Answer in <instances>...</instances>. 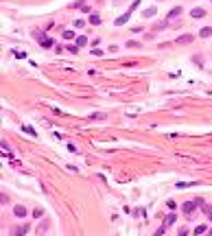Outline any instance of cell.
Listing matches in <instances>:
<instances>
[{
    "label": "cell",
    "mask_w": 212,
    "mask_h": 236,
    "mask_svg": "<svg viewBox=\"0 0 212 236\" xmlns=\"http://www.w3.org/2000/svg\"><path fill=\"white\" fill-rule=\"evenodd\" d=\"M190 15H193V18H203V15H206V11H203L201 7H195V9L190 11Z\"/></svg>",
    "instance_id": "8"
},
{
    "label": "cell",
    "mask_w": 212,
    "mask_h": 236,
    "mask_svg": "<svg viewBox=\"0 0 212 236\" xmlns=\"http://www.w3.org/2000/svg\"><path fill=\"white\" fill-rule=\"evenodd\" d=\"M29 227H31L29 223H22V225H18V227L11 230V236H24V234L29 232Z\"/></svg>",
    "instance_id": "1"
},
{
    "label": "cell",
    "mask_w": 212,
    "mask_h": 236,
    "mask_svg": "<svg viewBox=\"0 0 212 236\" xmlns=\"http://www.w3.org/2000/svg\"><path fill=\"white\" fill-rule=\"evenodd\" d=\"M206 236H212V230H210V232H208V234H206Z\"/></svg>",
    "instance_id": "23"
},
{
    "label": "cell",
    "mask_w": 212,
    "mask_h": 236,
    "mask_svg": "<svg viewBox=\"0 0 212 236\" xmlns=\"http://www.w3.org/2000/svg\"><path fill=\"white\" fill-rule=\"evenodd\" d=\"M175 221H177V217H175V214H173V212H171V214L166 217V221H164V227H169V225H173Z\"/></svg>",
    "instance_id": "11"
},
{
    "label": "cell",
    "mask_w": 212,
    "mask_h": 236,
    "mask_svg": "<svg viewBox=\"0 0 212 236\" xmlns=\"http://www.w3.org/2000/svg\"><path fill=\"white\" fill-rule=\"evenodd\" d=\"M13 214H15L18 219H24V217H26V208H24V205H15V208H13Z\"/></svg>",
    "instance_id": "6"
},
{
    "label": "cell",
    "mask_w": 212,
    "mask_h": 236,
    "mask_svg": "<svg viewBox=\"0 0 212 236\" xmlns=\"http://www.w3.org/2000/svg\"><path fill=\"white\" fill-rule=\"evenodd\" d=\"M42 212H44L42 208H35V212H33V217H35V219H39V217H42Z\"/></svg>",
    "instance_id": "17"
},
{
    "label": "cell",
    "mask_w": 212,
    "mask_h": 236,
    "mask_svg": "<svg viewBox=\"0 0 212 236\" xmlns=\"http://www.w3.org/2000/svg\"><path fill=\"white\" fill-rule=\"evenodd\" d=\"M90 24H94V26H99V24H101V15H96V13H92V15H90Z\"/></svg>",
    "instance_id": "10"
},
{
    "label": "cell",
    "mask_w": 212,
    "mask_h": 236,
    "mask_svg": "<svg viewBox=\"0 0 212 236\" xmlns=\"http://www.w3.org/2000/svg\"><path fill=\"white\" fill-rule=\"evenodd\" d=\"M166 205H169V210H175V205H177V203H175L173 199H169V203H166Z\"/></svg>",
    "instance_id": "20"
},
{
    "label": "cell",
    "mask_w": 212,
    "mask_h": 236,
    "mask_svg": "<svg viewBox=\"0 0 212 236\" xmlns=\"http://www.w3.org/2000/svg\"><path fill=\"white\" fill-rule=\"evenodd\" d=\"M181 11H184L181 7H173V9L169 11V15H166V20L171 22V20H175V18H179V15H181Z\"/></svg>",
    "instance_id": "4"
},
{
    "label": "cell",
    "mask_w": 212,
    "mask_h": 236,
    "mask_svg": "<svg viewBox=\"0 0 212 236\" xmlns=\"http://www.w3.org/2000/svg\"><path fill=\"white\" fill-rule=\"evenodd\" d=\"M195 234H197V236L206 234V225H197V227H195Z\"/></svg>",
    "instance_id": "14"
},
{
    "label": "cell",
    "mask_w": 212,
    "mask_h": 236,
    "mask_svg": "<svg viewBox=\"0 0 212 236\" xmlns=\"http://www.w3.org/2000/svg\"><path fill=\"white\" fill-rule=\"evenodd\" d=\"M63 39H75V33L72 31H63Z\"/></svg>",
    "instance_id": "15"
},
{
    "label": "cell",
    "mask_w": 212,
    "mask_h": 236,
    "mask_svg": "<svg viewBox=\"0 0 212 236\" xmlns=\"http://www.w3.org/2000/svg\"><path fill=\"white\" fill-rule=\"evenodd\" d=\"M155 13H157V9H155V7H147V9L142 11V15H145V18H153Z\"/></svg>",
    "instance_id": "7"
},
{
    "label": "cell",
    "mask_w": 212,
    "mask_h": 236,
    "mask_svg": "<svg viewBox=\"0 0 212 236\" xmlns=\"http://www.w3.org/2000/svg\"><path fill=\"white\" fill-rule=\"evenodd\" d=\"M210 2H212V0H210Z\"/></svg>",
    "instance_id": "24"
},
{
    "label": "cell",
    "mask_w": 212,
    "mask_h": 236,
    "mask_svg": "<svg viewBox=\"0 0 212 236\" xmlns=\"http://www.w3.org/2000/svg\"><path fill=\"white\" fill-rule=\"evenodd\" d=\"M193 39H195V35L186 33V35H179V37L175 39V44H193Z\"/></svg>",
    "instance_id": "2"
},
{
    "label": "cell",
    "mask_w": 212,
    "mask_h": 236,
    "mask_svg": "<svg viewBox=\"0 0 212 236\" xmlns=\"http://www.w3.org/2000/svg\"><path fill=\"white\" fill-rule=\"evenodd\" d=\"M68 51H70V53H79V46L72 44V46H68Z\"/></svg>",
    "instance_id": "18"
},
{
    "label": "cell",
    "mask_w": 212,
    "mask_h": 236,
    "mask_svg": "<svg viewBox=\"0 0 212 236\" xmlns=\"http://www.w3.org/2000/svg\"><path fill=\"white\" fill-rule=\"evenodd\" d=\"M199 35H201V37H212V26H203V29L199 31Z\"/></svg>",
    "instance_id": "9"
},
{
    "label": "cell",
    "mask_w": 212,
    "mask_h": 236,
    "mask_svg": "<svg viewBox=\"0 0 212 236\" xmlns=\"http://www.w3.org/2000/svg\"><path fill=\"white\" fill-rule=\"evenodd\" d=\"M22 129H24V131H26V133H29V136H37V133H35V131H33V129H31V127H22Z\"/></svg>",
    "instance_id": "19"
},
{
    "label": "cell",
    "mask_w": 212,
    "mask_h": 236,
    "mask_svg": "<svg viewBox=\"0 0 212 236\" xmlns=\"http://www.w3.org/2000/svg\"><path fill=\"white\" fill-rule=\"evenodd\" d=\"M51 46H53V39L51 37H44L42 39V48H51Z\"/></svg>",
    "instance_id": "13"
},
{
    "label": "cell",
    "mask_w": 212,
    "mask_h": 236,
    "mask_svg": "<svg viewBox=\"0 0 212 236\" xmlns=\"http://www.w3.org/2000/svg\"><path fill=\"white\" fill-rule=\"evenodd\" d=\"M177 236H188V227H179V232H177Z\"/></svg>",
    "instance_id": "16"
},
{
    "label": "cell",
    "mask_w": 212,
    "mask_h": 236,
    "mask_svg": "<svg viewBox=\"0 0 212 236\" xmlns=\"http://www.w3.org/2000/svg\"><path fill=\"white\" fill-rule=\"evenodd\" d=\"M197 205H199L197 201H186V203H184V214H193Z\"/></svg>",
    "instance_id": "3"
},
{
    "label": "cell",
    "mask_w": 212,
    "mask_h": 236,
    "mask_svg": "<svg viewBox=\"0 0 212 236\" xmlns=\"http://www.w3.org/2000/svg\"><path fill=\"white\" fill-rule=\"evenodd\" d=\"M75 44H77V46H85V44H88V37H85V35H79V37L75 39Z\"/></svg>",
    "instance_id": "12"
},
{
    "label": "cell",
    "mask_w": 212,
    "mask_h": 236,
    "mask_svg": "<svg viewBox=\"0 0 212 236\" xmlns=\"http://www.w3.org/2000/svg\"><path fill=\"white\" fill-rule=\"evenodd\" d=\"M208 219H210V221H212V210H208Z\"/></svg>",
    "instance_id": "22"
},
{
    "label": "cell",
    "mask_w": 212,
    "mask_h": 236,
    "mask_svg": "<svg viewBox=\"0 0 212 236\" xmlns=\"http://www.w3.org/2000/svg\"><path fill=\"white\" fill-rule=\"evenodd\" d=\"M131 13H133V11H127V13H123L120 18H116V26H123V24H127V20L131 18Z\"/></svg>",
    "instance_id": "5"
},
{
    "label": "cell",
    "mask_w": 212,
    "mask_h": 236,
    "mask_svg": "<svg viewBox=\"0 0 212 236\" xmlns=\"http://www.w3.org/2000/svg\"><path fill=\"white\" fill-rule=\"evenodd\" d=\"M127 46H129V48H138L140 44H138V42H127Z\"/></svg>",
    "instance_id": "21"
}]
</instances>
